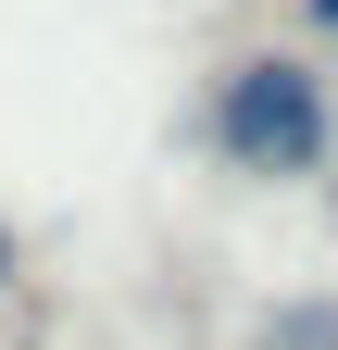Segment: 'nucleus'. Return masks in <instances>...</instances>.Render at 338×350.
Returning a JSON list of instances; mask_svg holds the SVG:
<instances>
[{
    "instance_id": "f257e3e1",
    "label": "nucleus",
    "mask_w": 338,
    "mask_h": 350,
    "mask_svg": "<svg viewBox=\"0 0 338 350\" xmlns=\"http://www.w3.org/2000/svg\"><path fill=\"white\" fill-rule=\"evenodd\" d=\"M213 150L238 175H313L326 163V75L313 63H238L213 88Z\"/></svg>"
},
{
    "instance_id": "f03ea898",
    "label": "nucleus",
    "mask_w": 338,
    "mask_h": 350,
    "mask_svg": "<svg viewBox=\"0 0 338 350\" xmlns=\"http://www.w3.org/2000/svg\"><path fill=\"white\" fill-rule=\"evenodd\" d=\"M0 288H13V226H0Z\"/></svg>"
},
{
    "instance_id": "7ed1b4c3",
    "label": "nucleus",
    "mask_w": 338,
    "mask_h": 350,
    "mask_svg": "<svg viewBox=\"0 0 338 350\" xmlns=\"http://www.w3.org/2000/svg\"><path fill=\"white\" fill-rule=\"evenodd\" d=\"M313 13H326V25H338V0H313Z\"/></svg>"
}]
</instances>
